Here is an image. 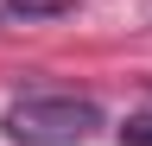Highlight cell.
Here are the masks:
<instances>
[{
  "instance_id": "cell-2",
  "label": "cell",
  "mask_w": 152,
  "mask_h": 146,
  "mask_svg": "<svg viewBox=\"0 0 152 146\" xmlns=\"http://www.w3.org/2000/svg\"><path fill=\"white\" fill-rule=\"evenodd\" d=\"M121 146H152V108H140V114L121 121Z\"/></svg>"
},
{
  "instance_id": "cell-3",
  "label": "cell",
  "mask_w": 152,
  "mask_h": 146,
  "mask_svg": "<svg viewBox=\"0 0 152 146\" xmlns=\"http://www.w3.org/2000/svg\"><path fill=\"white\" fill-rule=\"evenodd\" d=\"M7 7H13V13H64L70 0H7Z\"/></svg>"
},
{
  "instance_id": "cell-1",
  "label": "cell",
  "mask_w": 152,
  "mask_h": 146,
  "mask_svg": "<svg viewBox=\"0 0 152 146\" xmlns=\"http://www.w3.org/2000/svg\"><path fill=\"white\" fill-rule=\"evenodd\" d=\"M13 146H89L102 134V108L89 95H19L0 114Z\"/></svg>"
}]
</instances>
